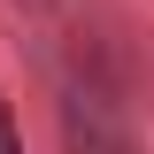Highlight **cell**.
<instances>
[{
	"mask_svg": "<svg viewBox=\"0 0 154 154\" xmlns=\"http://www.w3.org/2000/svg\"><path fill=\"white\" fill-rule=\"evenodd\" d=\"M0 154H23V139H16V116H8V100H0Z\"/></svg>",
	"mask_w": 154,
	"mask_h": 154,
	"instance_id": "cell-1",
	"label": "cell"
}]
</instances>
